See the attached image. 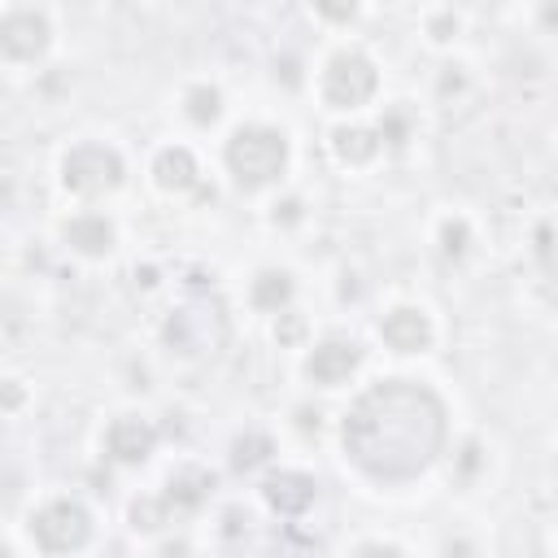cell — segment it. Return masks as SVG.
Here are the masks:
<instances>
[{
	"instance_id": "obj_2",
	"label": "cell",
	"mask_w": 558,
	"mask_h": 558,
	"mask_svg": "<svg viewBox=\"0 0 558 558\" xmlns=\"http://www.w3.org/2000/svg\"><path fill=\"white\" fill-rule=\"evenodd\" d=\"M288 161V144L270 126H240L227 144V166L240 187H262L270 183Z\"/></svg>"
},
{
	"instance_id": "obj_15",
	"label": "cell",
	"mask_w": 558,
	"mask_h": 558,
	"mask_svg": "<svg viewBox=\"0 0 558 558\" xmlns=\"http://www.w3.org/2000/svg\"><path fill=\"white\" fill-rule=\"evenodd\" d=\"M375 148H379V135L375 131H336V153L344 157V161H366V157H375Z\"/></svg>"
},
{
	"instance_id": "obj_4",
	"label": "cell",
	"mask_w": 558,
	"mask_h": 558,
	"mask_svg": "<svg viewBox=\"0 0 558 558\" xmlns=\"http://www.w3.org/2000/svg\"><path fill=\"white\" fill-rule=\"evenodd\" d=\"M375 92V65L362 52H336L323 74V96L336 109H353Z\"/></svg>"
},
{
	"instance_id": "obj_12",
	"label": "cell",
	"mask_w": 558,
	"mask_h": 558,
	"mask_svg": "<svg viewBox=\"0 0 558 558\" xmlns=\"http://www.w3.org/2000/svg\"><path fill=\"white\" fill-rule=\"evenodd\" d=\"M65 240L74 248H83V253H105L113 244V227L105 218H96V214H83V218L65 222Z\"/></svg>"
},
{
	"instance_id": "obj_11",
	"label": "cell",
	"mask_w": 558,
	"mask_h": 558,
	"mask_svg": "<svg viewBox=\"0 0 558 558\" xmlns=\"http://www.w3.org/2000/svg\"><path fill=\"white\" fill-rule=\"evenodd\" d=\"M266 501H270L279 514H301V510L314 501V480H305V475H296V471L270 475V480H266Z\"/></svg>"
},
{
	"instance_id": "obj_5",
	"label": "cell",
	"mask_w": 558,
	"mask_h": 558,
	"mask_svg": "<svg viewBox=\"0 0 558 558\" xmlns=\"http://www.w3.org/2000/svg\"><path fill=\"white\" fill-rule=\"evenodd\" d=\"M118 179H122V161L113 148L83 144L65 157V187L78 196H100V192L118 187Z\"/></svg>"
},
{
	"instance_id": "obj_20",
	"label": "cell",
	"mask_w": 558,
	"mask_h": 558,
	"mask_svg": "<svg viewBox=\"0 0 558 558\" xmlns=\"http://www.w3.org/2000/svg\"><path fill=\"white\" fill-rule=\"evenodd\" d=\"M445 240H449L445 248H449V253H458V248H462V240H466V227H462V222H458V227H445Z\"/></svg>"
},
{
	"instance_id": "obj_14",
	"label": "cell",
	"mask_w": 558,
	"mask_h": 558,
	"mask_svg": "<svg viewBox=\"0 0 558 558\" xmlns=\"http://www.w3.org/2000/svg\"><path fill=\"white\" fill-rule=\"evenodd\" d=\"M288 296H292V279H288L283 270H266V275H257V283H253V301H257L262 310H279Z\"/></svg>"
},
{
	"instance_id": "obj_7",
	"label": "cell",
	"mask_w": 558,
	"mask_h": 558,
	"mask_svg": "<svg viewBox=\"0 0 558 558\" xmlns=\"http://www.w3.org/2000/svg\"><path fill=\"white\" fill-rule=\"evenodd\" d=\"M44 44H48V22H44L39 13H31V9L4 13V22H0V48H4L9 57H17V61L39 57Z\"/></svg>"
},
{
	"instance_id": "obj_3",
	"label": "cell",
	"mask_w": 558,
	"mask_h": 558,
	"mask_svg": "<svg viewBox=\"0 0 558 558\" xmlns=\"http://www.w3.org/2000/svg\"><path fill=\"white\" fill-rule=\"evenodd\" d=\"M31 532H35V541H39L48 554H74V549L92 536V519H87V510L74 506V501H52V506H44V510L35 514Z\"/></svg>"
},
{
	"instance_id": "obj_18",
	"label": "cell",
	"mask_w": 558,
	"mask_h": 558,
	"mask_svg": "<svg viewBox=\"0 0 558 558\" xmlns=\"http://www.w3.org/2000/svg\"><path fill=\"white\" fill-rule=\"evenodd\" d=\"M266 449H270V445H266L262 436H257V440H248V445L240 440V445H235V466H253V462H262V458H266Z\"/></svg>"
},
{
	"instance_id": "obj_16",
	"label": "cell",
	"mask_w": 558,
	"mask_h": 558,
	"mask_svg": "<svg viewBox=\"0 0 558 558\" xmlns=\"http://www.w3.org/2000/svg\"><path fill=\"white\" fill-rule=\"evenodd\" d=\"M187 113H192L196 122H214V118H218V92H214V87H196V92L187 96Z\"/></svg>"
},
{
	"instance_id": "obj_19",
	"label": "cell",
	"mask_w": 558,
	"mask_h": 558,
	"mask_svg": "<svg viewBox=\"0 0 558 558\" xmlns=\"http://www.w3.org/2000/svg\"><path fill=\"white\" fill-rule=\"evenodd\" d=\"M353 558H401L397 549H388V545H362Z\"/></svg>"
},
{
	"instance_id": "obj_9",
	"label": "cell",
	"mask_w": 558,
	"mask_h": 558,
	"mask_svg": "<svg viewBox=\"0 0 558 558\" xmlns=\"http://www.w3.org/2000/svg\"><path fill=\"white\" fill-rule=\"evenodd\" d=\"M153 440L157 436H153V427L144 418H118L109 427V436H105V445H109V453L118 462H144L153 453Z\"/></svg>"
},
{
	"instance_id": "obj_8",
	"label": "cell",
	"mask_w": 558,
	"mask_h": 558,
	"mask_svg": "<svg viewBox=\"0 0 558 558\" xmlns=\"http://www.w3.org/2000/svg\"><path fill=\"white\" fill-rule=\"evenodd\" d=\"M353 366H357V344H344V340L318 344L310 353V362H305V371H310L314 384H340V379L353 375Z\"/></svg>"
},
{
	"instance_id": "obj_17",
	"label": "cell",
	"mask_w": 558,
	"mask_h": 558,
	"mask_svg": "<svg viewBox=\"0 0 558 558\" xmlns=\"http://www.w3.org/2000/svg\"><path fill=\"white\" fill-rule=\"evenodd\" d=\"M166 501H135V510H131V519H135V527H157V523H166Z\"/></svg>"
},
{
	"instance_id": "obj_21",
	"label": "cell",
	"mask_w": 558,
	"mask_h": 558,
	"mask_svg": "<svg viewBox=\"0 0 558 558\" xmlns=\"http://www.w3.org/2000/svg\"><path fill=\"white\" fill-rule=\"evenodd\" d=\"M296 336H301V323H296V318H288V323L279 327V340H296Z\"/></svg>"
},
{
	"instance_id": "obj_13",
	"label": "cell",
	"mask_w": 558,
	"mask_h": 558,
	"mask_svg": "<svg viewBox=\"0 0 558 558\" xmlns=\"http://www.w3.org/2000/svg\"><path fill=\"white\" fill-rule=\"evenodd\" d=\"M196 179V161H192V153H183V148H166L161 157H157V183L161 187H187Z\"/></svg>"
},
{
	"instance_id": "obj_10",
	"label": "cell",
	"mask_w": 558,
	"mask_h": 558,
	"mask_svg": "<svg viewBox=\"0 0 558 558\" xmlns=\"http://www.w3.org/2000/svg\"><path fill=\"white\" fill-rule=\"evenodd\" d=\"M379 331H384V340L392 344V349H401V353H414V349H423L427 340H432V327H427V314H418V310H392L384 323H379Z\"/></svg>"
},
{
	"instance_id": "obj_1",
	"label": "cell",
	"mask_w": 558,
	"mask_h": 558,
	"mask_svg": "<svg viewBox=\"0 0 558 558\" xmlns=\"http://www.w3.org/2000/svg\"><path fill=\"white\" fill-rule=\"evenodd\" d=\"M445 445V405L414 379H384L344 418V453L375 480L418 475Z\"/></svg>"
},
{
	"instance_id": "obj_6",
	"label": "cell",
	"mask_w": 558,
	"mask_h": 558,
	"mask_svg": "<svg viewBox=\"0 0 558 558\" xmlns=\"http://www.w3.org/2000/svg\"><path fill=\"white\" fill-rule=\"evenodd\" d=\"M166 340H170L174 349H183V353H205V349H214V344L222 340V310H218L214 301L179 310V314L166 323Z\"/></svg>"
}]
</instances>
